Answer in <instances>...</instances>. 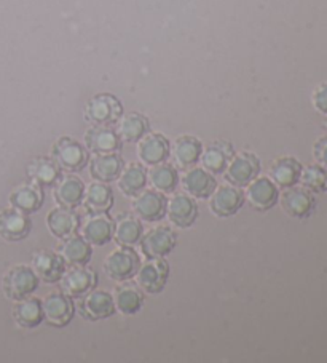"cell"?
I'll list each match as a JSON object with an SVG mask.
<instances>
[{"label":"cell","mask_w":327,"mask_h":363,"mask_svg":"<svg viewBox=\"0 0 327 363\" xmlns=\"http://www.w3.org/2000/svg\"><path fill=\"white\" fill-rule=\"evenodd\" d=\"M80 312L88 320H104L115 312L114 296L105 290H90L80 301Z\"/></svg>","instance_id":"cell-13"},{"label":"cell","mask_w":327,"mask_h":363,"mask_svg":"<svg viewBox=\"0 0 327 363\" xmlns=\"http://www.w3.org/2000/svg\"><path fill=\"white\" fill-rule=\"evenodd\" d=\"M313 155L319 165L327 168V138H321L313 146Z\"/></svg>","instance_id":"cell-40"},{"label":"cell","mask_w":327,"mask_h":363,"mask_svg":"<svg viewBox=\"0 0 327 363\" xmlns=\"http://www.w3.org/2000/svg\"><path fill=\"white\" fill-rule=\"evenodd\" d=\"M259 170L260 164L256 155L249 152H241L229 162L227 168H225V179L238 187L248 186L251 181L257 178Z\"/></svg>","instance_id":"cell-11"},{"label":"cell","mask_w":327,"mask_h":363,"mask_svg":"<svg viewBox=\"0 0 327 363\" xmlns=\"http://www.w3.org/2000/svg\"><path fill=\"white\" fill-rule=\"evenodd\" d=\"M59 286L69 298H80L96 286V274L86 266H71L61 275Z\"/></svg>","instance_id":"cell-7"},{"label":"cell","mask_w":327,"mask_h":363,"mask_svg":"<svg viewBox=\"0 0 327 363\" xmlns=\"http://www.w3.org/2000/svg\"><path fill=\"white\" fill-rule=\"evenodd\" d=\"M182 184H184V189L190 196L197 199H206L216 189V178L212 177V173L205 170V168L195 167L184 174Z\"/></svg>","instance_id":"cell-26"},{"label":"cell","mask_w":327,"mask_h":363,"mask_svg":"<svg viewBox=\"0 0 327 363\" xmlns=\"http://www.w3.org/2000/svg\"><path fill=\"white\" fill-rule=\"evenodd\" d=\"M246 197L249 200V203L253 205L256 210H270L273 208L276 202H278V186H276L270 178H254L248 184Z\"/></svg>","instance_id":"cell-17"},{"label":"cell","mask_w":327,"mask_h":363,"mask_svg":"<svg viewBox=\"0 0 327 363\" xmlns=\"http://www.w3.org/2000/svg\"><path fill=\"white\" fill-rule=\"evenodd\" d=\"M168 277L169 267L163 258H149V261L139 266L136 272L137 285L141 286V290L150 293V295H156V293L163 291Z\"/></svg>","instance_id":"cell-5"},{"label":"cell","mask_w":327,"mask_h":363,"mask_svg":"<svg viewBox=\"0 0 327 363\" xmlns=\"http://www.w3.org/2000/svg\"><path fill=\"white\" fill-rule=\"evenodd\" d=\"M123 168V160L120 155L115 152L107 154H96V157L91 160L90 164V173L94 181H101V183H110L118 178Z\"/></svg>","instance_id":"cell-27"},{"label":"cell","mask_w":327,"mask_h":363,"mask_svg":"<svg viewBox=\"0 0 327 363\" xmlns=\"http://www.w3.org/2000/svg\"><path fill=\"white\" fill-rule=\"evenodd\" d=\"M58 253L67 266H86L91 259V243L80 235H67L61 239Z\"/></svg>","instance_id":"cell-20"},{"label":"cell","mask_w":327,"mask_h":363,"mask_svg":"<svg viewBox=\"0 0 327 363\" xmlns=\"http://www.w3.org/2000/svg\"><path fill=\"white\" fill-rule=\"evenodd\" d=\"M30 220L28 213L11 206L0 211V237L7 242H20L30 233Z\"/></svg>","instance_id":"cell-12"},{"label":"cell","mask_w":327,"mask_h":363,"mask_svg":"<svg viewBox=\"0 0 327 363\" xmlns=\"http://www.w3.org/2000/svg\"><path fill=\"white\" fill-rule=\"evenodd\" d=\"M123 116L122 103L118 98L109 93H101L94 95L90 101L86 103L85 117L88 122L93 125H112L118 122V118Z\"/></svg>","instance_id":"cell-3"},{"label":"cell","mask_w":327,"mask_h":363,"mask_svg":"<svg viewBox=\"0 0 327 363\" xmlns=\"http://www.w3.org/2000/svg\"><path fill=\"white\" fill-rule=\"evenodd\" d=\"M147 179L155 191L161 194H171L176 189V186H178L179 174L176 167L161 162V164L152 165L150 172L147 173Z\"/></svg>","instance_id":"cell-36"},{"label":"cell","mask_w":327,"mask_h":363,"mask_svg":"<svg viewBox=\"0 0 327 363\" xmlns=\"http://www.w3.org/2000/svg\"><path fill=\"white\" fill-rule=\"evenodd\" d=\"M10 203L13 208L28 213V215L37 211L43 205L42 186L35 183H28L15 187L10 194Z\"/></svg>","instance_id":"cell-25"},{"label":"cell","mask_w":327,"mask_h":363,"mask_svg":"<svg viewBox=\"0 0 327 363\" xmlns=\"http://www.w3.org/2000/svg\"><path fill=\"white\" fill-rule=\"evenodd\" d=\"M81 234L84 239L91 243V245H105L110 242L112 235H114V221L105 213H96V215H90L86 223L81 228Z\"/></svg>","instance_id":"cell-22"},{"label":"cell","mask_w":327,"mask_h":363,"mask_svg":"<svg viewBox=\"0 0 327 363\" xmlns=\"http://www.w3.org/2000/svg\"><path fill=\"white\" fill-rule=\"evenodd\" d=\"M85 194V184L81 179L74 177V174H66V177L56 181L53 196L56 203L66 208H75L81 203Z\"/></svg>","instance_id":"cell-21"},{"label":"cell","mask_w":327,"mask_h":363,"mask_svg":"<svg viewBox=\"0 0 327 363\" xmlns=\"http://www.w3.org/2000/svg\"><path fill=\"white\" fill-rule=\"evenodd\" d=\"M300 183L310 192H326L327 191V168L314 164L302 168Z\"/></svg>","instance_id":"cell-38"},{"label":"cell","mask_w":327,"mask_h":363,"mask_svg":"<svg viewBox=\"0 0 327 363\" xmlns=\"http://www.w3.org/2000/svg\"><path fill=\"white\" fill-rule=\"evenodd\" d=\"M13 318L21 328H35L39 327L43 320V309L42 301L37 298H23L18 299L13 306Z\"/></svg>","instance_id":"cell-29"},{"label":"cell","mask_w":327,"mask_h":363,"mask_svg":"<svg viewBox=\"0 0 327 363\" xmlns=\"http://www.w3.org/2000/svg\"><path fill=\"white\" fill-rule=\"evenodd\" d=\"M244 202V194L238 189V186L224 184L211 194V211L219 218H227L235 215L241 208Z\"/></svg>","instance_id":"cell-14"},{"label":"cell","mask_w":327,"mask_h":363,"mask_svg":"<svg viewBox=\"0 0 327 363\" xmlns=\"http://www.w3.org/2000/svg\"><path fill=\"white\" fill-rule=\"evenodd\" d=\"M166 213L169 221H171L176 228L185 229L192 226L198 216V206L195 203L192 197L187 194H176L166 203Z\"/></svg>","instance_id":"cell-16"},{"label":"cell","mask_w":327,"mask_h":363,"mask_svg":"<svg viewBox=\"0 0 327 363\" xmlns=\"http://www.w3.org/2000/svg\"><path fill=\"white\" fill-rule=\"evenodd\" d=\"M85 144L94 154H107L118 151L122 140L109 125H93L85 133Z\"/></svg>","instance_id":"cell-18"},{"label":"cell","mask_w":327,"mask_h":363,"mask_svg":"<svg viewBox=\"0 0 327 363\" xmlns=\"http://www.w3.org/2000/svg\"><path fill=\"white\" fill-rule=\"evenodd\" d=\"M313 104L321 114H327V84L319 85L313 93Z\"/></svg>","instance_id":"cell-39"},{"label":"cell","mask_w":327,"mask_h":363,"mask_svg":"<svg viewBox=\"0 0 327 363\" xmlns=\"http://www.w3.org/2000/svg\"><path fill=\"white\" fill-rule=\"evenodd\" d=\"M117 133L125 143H137L144 135L149 133V121L142 114L130 112L118 118Z\"/></svg>","instance_id":"cell-34"},{"label":"cell","mask_w":327,"mask_h":363,"mask_svg":"<svg viewBox=\"0 0 327 363\" xmlns=\"http://www.w3.org/2000/svg\"><path fill=\"white\" fill-rule=\"evenodd\" d=\"M61 168L52 157H37L28 167V174L33 183L39 186H52L59 179Z\"/></svg>","instance_id":"cell-35"},{"label":"cell","mask_w":327,"mask_h":363,"mask_svg":"<svg viewBox=\"0 0 327 363\" xmlns=\"http://www.w3.org/2000/svg\"><path fill=\"white\" fill-rule=\"evenodd\" d=\"M281 208L285 210L289 216L297 218V220H304L313 213L314 206H316V200H314L313 194L305 189V187L291 186L286 187V191L281 194L280 197Z\"/></svg>","instance_id":"cell-8"},{"label":"cell","mask_w":327,"mask_h":363,"mask_svg":"<svg viewBox=\"0 0 327 363\" xmlns=\"http://www.w3.org/2000/svg\"><path fill=\"white\" fill-rule=\"evenodd\" d=\"M176 240H178V237L171 228L159 226L144 234L139 243L142 253L147 258H165L176 247Z\"/></svg>","instance_id":"cell-9"},{"label":"cell","mask_w":327,"mask_h":363,"mask_svg":"<svg viewBox=\"0 0 327 363\" xmlns=\"http://www.w3.org/2000/svg\"><path fill=\"white\" fill-rule=\"evenodd\" d=\"M300 162L294 157H281L275 160L272 167H270V179L278 187H282V189L297 184L300 181Z\"/></svg>","instance_id":"cell-28"},{"label":"cell","mask_w":327,"mask_h":363,"mask_svg":"<svg viewBox=\"0 0 327 363\" xmlns=\"http://www.w3.org/2000/svg\"><path fill=\"white\" fill-rule=\"evenodd\" d=\"M79 215L74 208H66V206H56L47 216V226L54 237L64 239L67 235L75 234L79 228Z\"/></svg>","instance_id":"cell-24"},{"label":"cell","mask_w":327,"mask_h":363,"mask_svg":"<svg viewBox=\"0 0 327 363\" xmlns=\"http://www.w3.org/2000/svg\"><path fill=\"white\" fill-rule=\"evenodd\" d=\"M147 183V172L141 164H130L118 174V189L127 197H134Z\"/></svg>","instance_id":"cell-33"},{"label":"cell","mask_w":327,"mask_h":363,"mask_svg":"<svg viewBox=\"0 0 327 363\" xmlns=\"http://www.w3.org/2000/svg\"><path fill=\"white\" fill-rule=\"evenodd\" d=\"M52 159L61 170L80 172L86 167L88 152L80 143L69 136H62L53 144Z\"/></svg>","instance_id":"cell-2"},{"label":"cell","mask_w":327,"mask_h":363,"mask_svg":"<svg viewBox=\"0 0 327 363\" xmlns=\"http://www.w3.org/2000/svg\"><path fill=\"white\" fill-rule=\"evenodd\" d=\"M115 308L125 315H133L142 308L144 298L139 288L134 285H122L114 293Z\"/></svg>","instance_id":"cell-37"},{"label":"cell","mask_w":327,"mask_h":363,"mask_svg":"<svg viewBox=\"0 0 327 363\" xmlns=\"http://www.w3.org/2000/svg\"><path fill=\"white\" fill-rule=\"evenodd\" d=\"M37 286H39V277H37L34 269L29 266H13L4 275V293L11 301H18V299L30 296Z\"/></svg>","instance_id":"cell-1"},{"label":"cell","mask_w":327,"mask_h":363,"mask_svg":"<svg viewBox=\"0 0 327 363\" xmlns=\"http://www.w3.org/2000/svg\"><path fill=\"white\" fill-rule=\"evenodd\" d=\"M139 269V256L130 247L117 248L104 259V272L115 281H125L134 277Z\"/></svg>","instance_id":"cell-4"},{"label":"cell","mask_w":327,"mask_h":363,"mask_svg":"<svg viewBox=\"0 0 327 363\" xmlns=\"http://www.w3.org/2000/svg\"><path fill=\"white\" fill-rule=\"evenodd\" d=\"M43 318L56 328H62L71 323L74 317V304L66 293L52 291L42 299Z\"/></svg>","instance_id":"cell-6"},{"label":"cell","mask_w":327,"mask_h":363,"mask_svg":"<svg viewBox=\"0 0 327 363\" xmlns=\"http://www.w3.org/2000/svg\"><path fill=\"white\" fill-rule=\"evenodd\" d=\"M169 143L160 133L144 135L137 144V157L146 165H156L165 162L169 155Z\"/></svg>","instance_id":"cell-19"},{"label":"cell","mask_w":327,"mask_h":363,"mask_svg":"<svg viewBox=\"0 0 327 363\" xmlns=\"http://www.w3.org/2000/svg\"><path fill=\"white\" fill-rule=\"evenodd\" d=\"M33 269L37 274V277L42 279L43 281H47V284H56L66 271V262L58 252L39 250L33 256Z\"/></svg>","instance_id":"cell-15"},{"label":"cell","mask_w":327,"mask_h":363,"mask_svg":"<svg viewBox=\"0 0 327 363\" xmlns=\"http://www.w3.org/2000/svg\"><path fill=\"white\" fill-rule=\"evenodd\" d=\"M231 155H234V151H231L230 144L216 143V144H210L205 151H201L200 159L205 170H207L212 174H219L225 172Z\"/></svg>","instance_id":"cell-32"},{"label":"cell","mask_w":327,"mask_h":363,"mask_svg":"<svg viewBox=\"0 0 327 363\" xmlns=\"http://www.w3.org/2000/svg\"><path fill=\"white\" fill-rule=\"evenodd\" d=\"M142 224L137 216L123 213L114 221V239L122 247H134L141 242L142 237Z\"/></svg>","instance_id":"cell-30"},{"label":"cell","mask_w":327,"mask_h":363,"mask_svg":"<svg viewBox=\"0 0 327 363\" xmlns=\"http://www.w3.org/2000/svg\"><path fill=\"white\" fill-rule=\"evenodd\" d=\"M203 146L195 136H179L173 144V160L179 168H190L200 160Z\"/></svg>","instance_id":"cell-31"},{"label":"cell","mask_w":327,"mask_h":363,"mask_svg":"<svg viewBox=\"0 0 327 363\" xmlns=\"http://www.w3.org/2000/svg\"><path fill=\"white\" fill-rule=\"evenodd\" d=\"M166 203L168 200L165 199L161 192L159 191H141L137 196H134L133 210L136 216L142 221L155 223L160 221L163 216L166 215Z\"/></svg>","instance_id":"cell-10"},{"label":"cell","mask_w":327,"mask_h":363,"mask_svg":"<svg viewBox=\"0 0 327 363\" xmlns=\"http://www.w3.org/2000/svg\"><path fill=\"white\" fill-rule=\"evenodd\" d=\"M84 206L90 215H96V213H107L112 205H114V194H112L110 187L101 181H94V183L88 184L85 187L84 194Z\"/></svg>","instance_id":"cell-23"}]
</instances>
